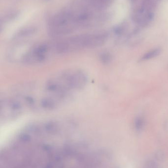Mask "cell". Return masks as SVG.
<instances>
[{
    "label": "cell",
    "mask_w": 168,
    "mask_h": 168,
    "mask_svg": "<svg viewBox=\"0 0 168 168\" xmlns=\"http://www.w3.org/2000/svg\"><path fill=\"white\" fill-rule=\"evenodd\" d=\"M145 168H159L157 163L153 160H148L145 164Z\"/></svg>",
    "instance_id": "8992f818"
},
{
    "label": "cell",
    "mask_w": 168,
    "mask_h": 168,
    "mask_svg": "<svg viewBox=\"0 0 168 168\" xmlns=\"http://www.w3.org/2000/svg\"><path fill=\"white\" fill-rule=\"evenodd\" d=\"M88 77L79 69H69L56 73L46 80L44 91L54 94L70 96L86 86Z\"/></svg>",
    "instance_id": "6da1fadb"
},
{
    "label": "cell",
    "mask_w": 168,
    "mask_h": 168,
    "mask_svg": "<svg viewBox=\"0 0 168 168\" xmlns=\"http://www.w3.org/2000/svg\"><path fill=\"white\" fill-rule=\"evenodd\" d=\"M34 98L27 94H14L1 100L0 118L4 121L15 119L28 111L33 110Z\"/></svg>",
    "instance_id": "7a4b0ae2"
},
{
    "label": "cell",
    "mask_w": 168,
    "mask_h": 168,
    "mask_svg": "<svg viewBox=\"0 0 168 168\" xmlns=\"http://www.w3.org/2000/svg\"><path fill=\"white\" fill-rule=\"evenodd\" d=\"M145 120L142 117H137L134 121V127L137 131H141L145 127Z\"/></svg>",
    "instance_id": "277c9868"
},
{
    "label": "cell",
    "mask_w": 168,
    "mask_h": 168,
    "mask_svg": "<svg viewBox=\"0 0 168 168\" xmlns=\"http://www.w3.org/2000/svg\"><path fill=\"white\" fill-rule=\"evenodd\" d=\"M161 49L159 48L152 49L149 51L145 53V54L141 56L139 60L141 62H143L151 60L159 56L161 54Z\"/></svg>",
    "instance_id": "3957f363"
},
{
    "label": "cell",
    "mask_w": 168,
    "mask_h": 168,
    "mask_svg": "<svg viewBox=\"0 0 168 168\" xmlns=\"http://www.w3.org/2000/svg\"><path fill=\"white\" fill-rule=\"evenodd\" d=\"M103 60L105 63H108L111 60V55L108 52L105 53L103 55Z\"/></svg>",
    "instance_id": "52a82bcc"
},
{
    "label": "cell",
    "mask_w": 168,
    "mask_h": 168,
    "mask_svg": "<svg viewBox=\"0 0 168 168\" xmlns=\"http://www.w3.org/2000/svg\"><path fill=\"white\" fill-rule=\"evenodd\" d=\"M128 27V25L126 23H122L120 25L118 26L115 29V32L118 35L123 34L125 31H126Z\"/></svg>",
    "instance_id": "5b68a950"
}]
</instances>
